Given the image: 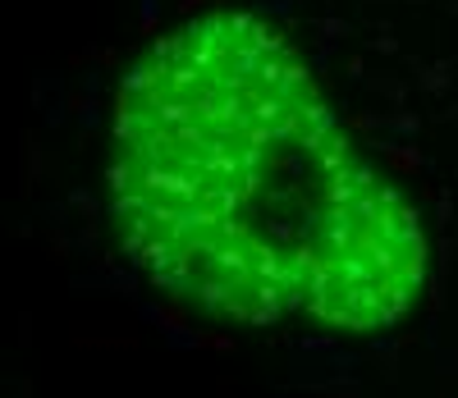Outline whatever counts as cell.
Instances as JSON below:
<instances>
[{
  "mask_svg": "<svg viewBox=\"0 0 458 398\" xmlns=\"http://www.w3.org/2000/svg\"><path fill=\"white\" fill-rule=\"evenodd\" d=\"M106 197L161 293L239 326L376 334L427 289V233L284 37L248 10L183 14L124 64Z\"/></svg>",
  "mask_w": 458,
  "mask_h": 398,
  "instance_id": "6da1fadb",
  "label": "cell"
}]
</instances>
